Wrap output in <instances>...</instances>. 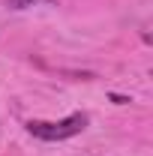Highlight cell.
<instances>
[{
  "mask_svg": "<svg viewBox=\"0 0 153 156\" xmlns=\"http://www.w3.org/2000/svg\"><path fill=\"white\" fill-rule=\"evenodd\" d=\"M87 123H90V117L84 111H75L63 120H27V132L39 141H66V138L84 132Z\"/></svg>",
  "mask_w": 153,
  "mask_h": 156,
  "instance_id": "obj_1",
  "label": "cell"
},
{
  "mask_svg": "<svg viewBox=\"0 0 153 156\" xmlns=\"http://www.w3.org/2000/svg\"><path fill=\"white\" fill-rule=\"evenodd\" d=\"M36 3H48V6H54L57 0H6L9 9H27V6H36Z\"/></svg>",
  "mask_w": 153,
  "mask_h": 156,
  "instance_id": "obj_2",
  "label": "cell"
}]
</instances>
